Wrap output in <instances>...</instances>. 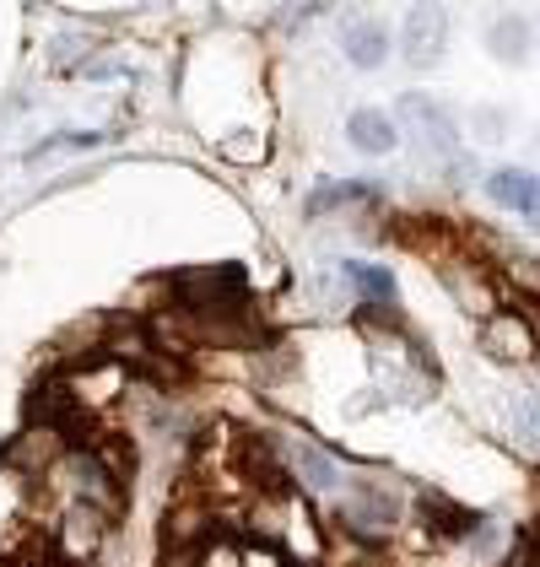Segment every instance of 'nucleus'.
<instances>
[{
	"label": "nucleus",
	"instance_id": "nucleus-1",
	"mask_svg": "<svg viewBox=\"0 0 540 567\" xmlns=\"http://www.w3.org/2000/svg\"><path fill=\"white\" fill-rule=\"evenodd\" d=\"M444 44H449V11L444 6H411L405 17V65L411 71H433L444 60Z\"/></svg>",
	"mask_w": 540,
	"mask_h": 567
},
{
	"label": "nucleus",
	"instance_id": "nucleus-2",
	"mask_svg": "<svg viewBox=\"0 0 540 567\" xmlns=\"http://www.w3.org/2000/svg\"><path fill=\"white\" fill-rule=\"evenodd\" d=\"M335 519L341 529H352V535H384V529H395L401 519V503L384 492V486H352L346 497H341V508H335Z\"/></svg>",
	"mask_w": 540,
	"mask_h": 567
},
{
	"label": "nucleus",
	"instance_id": "nucleus-3",
	"mask_svg": "<svg viewBox=\"0 0 540 567\" xmlns=\"http://www.w3.org/2000/svg\"><path fill=\"white\" fill-rule=\"evenodd\" d=\"M395 114H401V120H416V135H422L438 157H459V135H454L444 103H433V97H422V92H405Z\"/></svg>",
	"mask_w": 540,
	"mask_h": 567
},
{
	"label": "nucleus",
	"instance_id": "nucleus-4",
	"mask_svg": "<svg viewBox=\"0 0 540 567\" xmlns=\"http://www.w3.org/2000/svg\"><path fill=\"white\" fill-rule=\"evenodd\" d=\"M276 449L287 454L292 476L303 481L309 492H341V471H335V460L319 443H309V437H276Z\"/></svg>",
	"mask_w": 540,
	"mask_h": 567
},
{
	"label": "nucleus",
	"instance_id": "nucleus-5",
	"mask_svg": "<svg viewBox=\"0 0 540 567\" xmlns=\"http://www.w3.org/2000/svg\"><path fill=\"white\" fill-rule=\"evenodd\" d=\"M481 347H487V357H497V362H525V357L536 351V330H530V319H519L513 308H502V313L487 319Z\"/></svg>",
	"mask_w": 540,
	"mask_h": 567
},
{
	"label": "nucleus",
	"instance_id": "nucleus-6",
	"mask_svg": "<svg viewBox=\"0 0 540 567\" xmlns=\"http://www.w3.org/2000/svg\"><path fill=\"white\" fill-rule=\"evenodd\" d=\"M487 195H492L497 206H508V212H519V217L540 221V174H525V168H497L487 178Z\"/></svg>",
	"mask_w": 540,
	"mask_h": 567
},
{
	"label": "nucleus",
	"instance_id": "nucleus-7",
	"mask_svg": "<svg viewBox=\"0 0 540 567\" xmlns=\"http://www.w3.org/2000/svg\"><path fill=\"white\" fill-rule=\"evenodd\" d=\"M346 141L357 146L362 157H390V152L401 146V131H395V120H390L384 109H357V114L346 120Z\"/></svg>",
	"mask_w": 540,
	"mask_h": 567
},
{
	"label": "nucleus",
	"instance_id": "nucleus-8",
	"mask_svg": "<svg viewBox=\"0 0 540 567\" xmlns=\"http://www.w3.org/2000/svg\"><path fill=\"white\" fill-rule=\"evenodd\" d=\"M341 49H346V60H352L357 71H378V65L390 60V28H378V22H352V28L341 33Z\"/></svg>",
	"mask_w": 540,
	"mask_h": 567
},
{
	"label": "nucleus",
	"instance_id": "nucleus-9",
	"mask_svg": "<svg viewBox=\"0 0 540 567\" xmlns=\"http://www.w3.org/2000/svg\"><path fill=\"white\" fill-rule=\"evenodd\" d=\"M103 508H87V503H76L71 514H65V557H92L97 551V540H103Z\"/></svg>",
	"mask_w": 540,
	"mask_h": 567
},
{
	"label": "nucleus",
	"instance_id": "nucleus-10",
	"mask_svg": "<svg viewBox=\"0 0 540 567\" xmlns=\"http://www.w3.org/2000/svg\"><path fill=\"white\" fill-rule=\"evenodd\" d=\"M373 200H378L373 184H324L309 195V217H324L330 206H373Z\"/></svg>",
	"mask_w": 540,
	"mask_h": 567
},
{
	"label": "nucleus",
	"instance_id": "nucleus-11",
	"mask_svg": "<svg viewBox=\"0 0 540 567\" xmlns=\"http://www.w3.org/2000/svg\"><path fill=\"white\" fill-rule=\"evenodd\" d=\"M346 281H357L367 292V303H395V276L384 265H362V260H346Z\"/></svg>",
	"mask_w": 540,
	"mask_h": 567
},
{
	"label": "nucleus",
	"instance_id": "nucleus-12",
	"mask_svg": "<svg viewBox=\"0 0 540 567\" xmlns=\"http://www.w3.org/2000/svg\"><path fill=\"white\" fill-rule=\"evenodd\" d=\"M525 49H530V28H525V17H502L492 28V54L497 60H508V65H519L525 60Z\"/></svg>",
	"mask_w": 540,
	"mask_h": 567
},
{
	"label": "nucleus",
	"instance_id": "nucleus-13",
	"mask_svg": "<svg viewBox=\"0 0 540 567\" xmlns=\"http://www.w3.org/2000/svg\"><path fill=\"white\" fill-rule=\"evenodd\" d=\"M476 135L481 141H502V109H476Z\"/></svg>",
	"mask_w": 540,
	"mask_h": 567
},
{
	"label": "nucleus",
	"instance_id": "nucleus-14",
	"mask_svg": "<svg viewBox=\"0 0 540 567\" xmlns=\"http://www.w3.org/2000/svg\"><path fill=\"white\" fill-rule=\"evenodd\" d=\"M519 416H525V422H536V427H540V400H525V405H519Z\"/></svg>",
	"mask_w": 540,
	"mask_h": 567
}]
</instances>
